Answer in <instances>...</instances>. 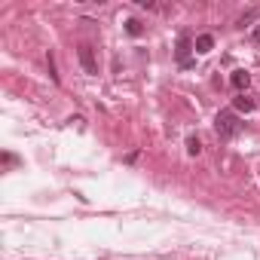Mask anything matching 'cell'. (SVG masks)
Returning <instances> with one entry per match:
<instances>
[{"label": "cell", "instance_id": "9c48e42d", "mask_svg": "<svg viewBox=\"0 0 260 260\" xmlns=\"http://www.w3.org/2000/svg\"><path fill=\"white\" fill-rule=\"evenodd\" d=\"M254 19H257V10H248V13H245V16L239 19V25L245 28V25H248V22H254Z\"/></svg>", "mask_w": 260, "mask_h": 260}, {"label": "cell", "instance_id": "277c9868", "mask_svg": "<svg viewBox=\"0 0 260 260\" xmlns=\"http://www.w3.org/2000/svg\"><path fill=\"white\" fill-rule=\"evenodd\" d=\"M230 83H233V89H236V92H245V89H248V83H251V74L239 68V71H233Z\"/></svg>", "mask_w": 260, "mask_h": 260}, {"label": "cell", "instance_id": "3957f363", "mask_svg": "<svg viewBox=\"0 0 260 260\" xmlns=\"http://www.w3.org/2000/svg\"><path fill=\"white\" fill-rule=\"evenodd\" d=\"M80 64H83V71L86 74H98V61H95V49L92 46H80Z\"/></svg>", "mask_w": 260, "mask_h": 260}, {"label": "cell", "instance_id": "6da1fadb", "mask_svg": "<svg viewBox=\"0 0 260 260\" xmlns=\"http://www.w3.org/2000/svg\"><path fill=\"white\" fill-rule=\"evenodd\" d=\"M214 132H217L220 141H233L242 132V119L236 116V110H220L214 116Z\"/></svg>", "mask_w": 260, "mask_h": 260}, {"label": "cell", "instance_id": "5b68a950", "mask_svg": "<svg viewBox=\"0 0 260 260\" xmlns=\"http://www.w3.org/2000/svg\"><path fill=\"white\" fill-rule=\"evenodd\" d=\"M193 49H196L199 55L211 52V49H214V37H211V34H199V37H196V43H193Z\"/></svg>", "mask_w": 260, "mask_h": 260}, {"label": "cell", "instance_id": "52a82bcc", "mask_svg": "<svg viewBox=\"0 0 260 260\" xmlns=\"http://www.w3.org/2000/svg\"><path fill=\"white\" fill-rule=\"evenodd\" d=\"M187 153H190V156H199V153H202V141H199L196 135L187 138Z\"/></svg>", "mask_w": 260, "mask_h": 260}, {"label": "cell", "instance_id": "ba28073f", "mask_svg": "<svg viewBox=\"0 0 260 260\" xmlns=\"http://www.w3.org/2000/svg\"><path fill=\"white\" fill-rule=\"evenodd\" d=\"M125 31H128V34H132V37H141V31H144V25H141L138 19H128V22H125Z\"/></svg>", "mask_w": 260, "mask_h": 260}, {"label": "cell", "instance_id": "7a4b0ae2", "mask_svg": "<svg viewBox=\"0 0 260 260\" xmlns=\"http://www.w3.org/2000/svg\"><path fill=\"white\" fill-rule=\"evenodd\" d=\"M193 43H196V40H193L190 34H181V40H178V49H175V55H178L181 68H184V64H190V52H196V49H193Z\"/></svg>", "mask_w": 260, "mask_h": 260}, {"label": "cell", "instance_id": "30bf717a", "mask_svg": "<svg viewBox=\"0 0 260 260\" xmlns=\"http://www.w3.org/2000/svg\"><path fill=\"white\" fill-rule=\"evenodd\" d=\"M251 37H254V43H260V25H254V31H251Z\"/></svg>", "mask_w": 260, "mask_h": 260}, {"label": "cell", "instance_id": "8992f818", "mask_svg": "<svg viewBox=\"0 0 260 260\" xmlns=\"http://www.w3.org/2000/svg\"><path fill=\"white\" fill-rule=\"evenodd\" d=\"M233 107H236L239 113H251V110H254V98H248L245 92H239V95L233 98Z\"/></svg>", "mask_w": 260, "mask_h": 260}]
</instances>
